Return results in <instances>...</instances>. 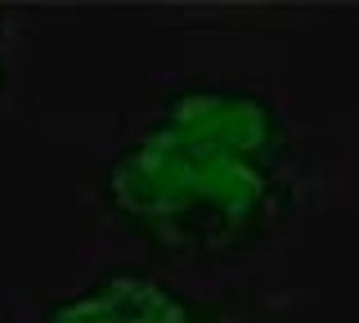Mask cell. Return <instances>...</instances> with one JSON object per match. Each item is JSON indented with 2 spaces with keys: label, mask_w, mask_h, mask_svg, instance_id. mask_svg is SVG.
I'll list each match as a JSON object with an SVG mask.
<instances>
[{
  "label": "cell",
  "mask_w": 359,
  "mask_h": 323,
  "mask_svg": "<svg viewBox=\"0 0 359 323\" xmlns=\"http://www.w3.org/2000/svg\"><path fill=\"white\" fill-rule=\"evenodd\" d=\"M95 202L162 265L247 261L297 216L287 108L238 76H175L104 153Z\"/></svg>",
  "instance_id": "1"
},
{
  "label": "cell",
  "mask_w": 359,
  "mask_h": 323,
  "mask_svg": "<svg viewBox=\"0 0 359 323\" xmlns=\"http://www.w3.org/2000/svg\"><path fill=\"white\" fill-rule=\"evenodd\" d=\"M265 301L252 292H198L171 270L117 261L81 283L45 296L36 323H261Z\"/></svg>",
  "instance_id": "2"
},
{
  "label": "cell",
  "mask_w": 359,
  "mask_h": 323,
  "mask_svg": "<svg viewBox=\"0 0 359 323\" xmlns=\"http://www.w3.org/2000/svg\"><path fill=\"white\" fill-rule=\"evenodd\" d=\"M5 85H9V18L0 9V95H5Z\"/></svg>",
  "instance_id": "3"
}]
</instances>
